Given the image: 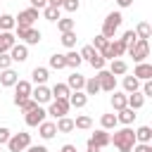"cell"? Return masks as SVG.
<instances>
[{"mask_svg": "<svg viewBox=\"0 0 152 152\" xmlns=\"http://www.w3.org/2000/svg\"><path fill=\"white\" fill-rule=\"evenodd\" d=\"M109 142H114V147L119 152H131L133 145H135V131L131 126H126L121 131H114V135H109Z\"/></svg>", "mask_w": 152, "mask_h": 152, "instance_id": "6da1fadb", "label": "cell"}, {"mask_svg": "<svg viewBox=\"0 0 152 152\" xmlns=\"http://www.w3.org/2000/svg\"><path fill=\"white\" fill-rule=\"evenodd\" d=\"M121 21H124V17H121V12H109L107 17H104V21H102V36L104 38H114V33L119 31V26H121Z\"/></svg>", "mask_w": 152, "mask_h": 152, "instance_id": "7a4b0ae2", "label": "cell"}, {"mask_svg": "<svg viewBox=\"0 0 152 152\" xmlns=\"http://www.w3.org/2000/svg\"><path fill=\"white\" fill-rule=\"evenodd\" d=\"M126 52L133 57L135 64H138V62H145V57L150 55V43H147L145 38H138L133 45H126Z\"/></svg>", "mask_w": 152, "mask_h": 152, "instance_id": "3957f363", "label": "cell"}, {"mask_svg": "<svg viewBox=\"0 0 152 152\" xmlns=\"http://www.w3.org/2000/svg\"><path fill=\"white\" fill-rule=\"evenodd\" d=\"M14 36L24 40V45H38L40 43V31L33 26H14Z\"/></svg>", "mask_w": 152, "mask_h": 152, "instance_id": "277c9868", "label": "cell"}, {"mask_svg": "<svg viewBox=\"0 0 152 152\" xmlns=\"http://www.w3.org/2000/svg\"><path fill=\"white\" fill-rule=\"evenodd\" d=\"M28 145H31V133H24V131L12 133V135H10V140H7L10 152H24Z\"/></svg>", "mask_w": 152, "mask_h": 152, "instance_id": "5b68a950", "label": "cell"}, {"mask_svg": "<svg viewBox=\"0 0 152 152\" xmlns=\"http://www.w3.org/2000/svg\"><path fill=\"white\" fill-rule=\"evenodd\" d=\"M69 100L66 97H55V100H50V109H48V114L50 116H55V119H59V116H66L69 114Z\"/></svg>", "mask_w": 152, "mask_h": 152, "instance_id": "8992f818", "label": "cell"}, {"mask_svg": "<svg viewBox=\"0 0 152 152\" xmlns=\"http://www.w3.org/2000/svg\"><path fill=\"white\" fill-rule=\"evenodd\" d=\"M95 78H97V83H100V90L114 93V88H116V76H114V74H109L107 69H100Z\"/></svg>", "mask_w": 152, "mask_h": 152, "instance_id": "52a82bcc", "label": "cell"}, {"mask_svg": "<svg viewBox=\"0 0 152 152\" xmlns=\"http://www.w3.org/2000/svg\"><path fill=\"white\" fill-rule=\"evenodd\" d=\"M45 116H48V112H45L40 104H36L31 112H26V114H24V121H26V126H38V124H43V121H45Z\"/></svg>", "mask_w": 152, "mask_h": 152, "instance_id": "ba28073f", "label": "cell"}, {"mask_svg": "<svg viewBox=\"0 0 152 152\" xmlns=\"http://www.w3.org/2000/svg\"><path fill=\"white\" fill-rule=\"evenodd\" d=\"M31 90H33V86L28 81H17L14 83V104H19L21 100L31 97Z\"/></svg>", "mask_w": 152, "mask_h": 152, "instance_id": "9c48e42d", "label": "cell"}, {"mask_svg": "<svg viewBox=\"0 0 152 152\" xmlns=\"http://www.w3.org/2000/svg\"><path fill=\"white\" fill-rule=\"evenodd\" d=\"M36 19H38V10H36V7H28V10L19 12V17H17L14 21H17V26H33Z\"/></svg>", "mask_w": 152, "mask_h": 152, "instance_id": "30bf717a", "label": "cell"}, {"mask_svg": "<svg viewBox=\"0 0 152 152\" xmlns=\"http://www.w3.org/2000/svg\"><path fill=\"white\" fill-rule=\"evenodd\" d=\"M10 57H12V62H26V59H28V45L14 43V45L10 48Z\"/></svg>", "mask_w": 152, "mask_h": 152, "instance_id": "8fae6325", "label": "cell"}, {"mask_svg": "<svg viewBox=\"0 0 152 152\" xmlns=\"http://www.w3.org/2000/svg\"><path fill=\"white\" fill-rule=\"evenodd\" d=\"M133 76H135L138 81H147V78H152V64H147V62H138L135 69H133Z\"/></svg>", "mask_w": 152, "mask_h": 152, "instance_id": "7c38bea8", "label": "cell"}, {"mask_svg": "<svg viewBox=\"0 0 152 152\" xmlns=\"http://www.w3.org/2000/svg\"><path fill=\"white\" fill-rule=\"evenodd\" d=\"M31 97H33L38 104H45V102H50V100H52V93H50V88L38 86V88H33V90H31Z\"/></svg>", "mask_w": 152, "mask_h": 152, "instance_id": "4fadbf2b", "label": "cell"}, {"mask_svg": "<svg viewBox=\"0 0 152 152\" xmlns=\"http://www.w3.org/2000/svg\"><path fill=\"white\" fill-rule=\"evenodd\" d=\"M69 104L71 107H76V109H81V107H86L88 104V95L86 93H81V90H74V93H69Z\"/></svg>", "mask_w": 152, "mask_h": 152, "instance_id": "5bb4252c", "label": "cell"}, {"mask_svg": "<svg viewBox=\"0 0 152 152\" xmlns=\"http://www.w3.org/2000/svg\"><path fill=\"white\" fill-rule=\"evenodd\" d=\"M38 133H40V138H43V140H50V138H55V133H57V126H55V121H43V124H38Z\"/></svg>", "mask_w": 152, "mask_h": 152, "instance_id": "9a60e30c", "label": "cell"}, {"mask_svg": "<svg viewBox=\"0 0 152 152\" xmlns=\"http://www.w3.org/2000/svg\"><path fill=\"white\" fill-rule=\"evenodd\" d=\"M14 43H17V36L12 31H0V52H10Z\"/></svg>", "mask_w": 152, "mask_h": 152, "instance_id": "2e32d148", "label": "cell"}, {"mask_svg": "<svg viewBox=\"0 0 152 152\" xmlns=\"http://www.w3.org/2000/svg\"><path fill=\"white\" fill-rule=\"evenodd\" d=\"M116 121H119V124H124V126H131V124L135 121V109H131V107H124V109H119V114H116Z\"/></svg>", "mask_w": 152, "mask_h": 152, "instance_id": "e0dca14e", "label": "cell"}, {"mask_svg": "<svg viewBox=\"0 0 152 152\" xmlns=\"http://www.w3.org/2000/svg\"><path fill=\"white\" fill-rule=\"evenodd\" d=\"M17 81H19V76H17V71H14V69H2V74H0V83H2L5 88L14 86Z\"/></svg>", "mask_w": 152, "mask_h": 152, "instance_id": "ac0fdd59", "label": "cell"}, {"mask_svg": "<svg viewBox=\"0 0 152 152\" xmlns=\"http://www.w3.org/2000/svg\"><path fill=\"white\" fill-rule=\"evenodd\" d=\"M109 74H114V76H124L126 71H128V64L124 62V59H112V64H109V69H107Z\"/></svg>", "mask_w": 152, "mask_h": 152, "instance_id": "d6986e66", "label": "cell"}, {"mask_svg": "<svg viewBox=\"0 0 152 152\" xmlns=\"http://www.w3.org/2000/svg\"><path fill=\"white\" fill-rule=\"evenodd\" d=\"M66 86H69V90H83V86H86V78H83L78 71H74V74L69 76Z\"/></svg>", "mask_w": 152, "mask_h": 152, "instance_id": "ffe728a7", "label": "cell"}, {"mask_svg": "<svg viewBox=\"0 0 152 152\" xmlns=\"http://www.w3.org/2000/svg\"><path fill=\"white\" fill-rule=\"evenodd\" d=\"M90 140H93L95 145H100V147H107V145H109V133H107L104 128H100V131H95V133L90 135Z\"/></svg>", "mask_w": 152, "mask_h": 152, "instance_id": "44dd1931", "label": "cell"}, {"mask_svg": "<svg viewBox=\"0 0 152 152\" xmlns=\"http://www.w3.org/2000/svg\"><path fill=\"white\" fill-rule=\"evenodd\" d=\"M31 76H33V83H36V86H45V81H48V69H45V66H36V69L31 71Z\"/></svg>", "mask_w": 152, "mask_h": 152, "instance_id": "7402d4cb", "label": "cell"}, {"mask_svg": "<svg viewBox=\"0 0 152 152\" xmlns=\"http://www.w3.org/2000/svg\"><path fill=\"white\" fill-rule=\"evenodd\" d=\"M55 126H57L59 133H69V131H74V119H69V116H59Z\"/></svg>", "mask_w": 152, "mask_h": 152, "instance_id": "603a6c76", "label": "cell"}, {"mask_svg": "<svg viewBox=\"0 0 152 152\" xmlns=\"http://www.w3.org/2000/svg\"><path fill=\"white\" fill-rule=\"evenodd\" d=\"M152 140V128L150 126H140L135 131V142H150Z\"/></svg>", "mask_w": 152, "mask_h": 152, "instance_id": "cb8c5ba5", "label": "cell"}, {"mask_svg": "<svg viewBox=\"0 0 152 152\" xmlns=\"http://www.w3.org/2000/svg\"><path fill=\"white\" fill-rule=\"evenodd\" d=\"M64 59H66V66H71V69H78V64L83 62V59H81V55H78L76 50L66 52V55H64Z\"/></svg>", "mask_w": 152, "mask_h": 152, "instance_id": "d4e9b609", "label": "cell"}, {"mask_svg": "<svg viewBox=\"0 0 152 152\" xmlns=\"http://www.w3.org/2000/svg\"><path fill=\"white\" fill-rule=\"evenodd\" d=\"M138 88H140V81L135 76H124V90L126 93H135Z\"/></svg>", "mask_w": 152, "mask_h": 152, "instance_id": "484cf974", "label": "cell"}, {"mask_svg": "<svg viewBox=\"0 0 152 152\" xmlns=\"http://www.w3.org/2000/svg\"><path fill=\"white\" fill-rule=\"evenodd\" d=\"M50 93H52V97H69V93H71V90H69V86H66V83H55Z\"/></svg>", "mask_w": 152, "mask_h": 152, "instance_id": "4316f807", "label": "cell"}, {"mask_svg": "<svg viewBox=\"0 0 152 152\" xmlns=\"http://www.w3.org/2000/svg\"><path fill=\"white\" fill-rule=\"evenodd\" d=\"M90 126H93V119H90V116H86V114H81V116H76V119H74V128L88 131Z\"/></svg>", "mask_w": 152, "mask_h": 152, "instance_id": "83f0119b", "label": "cell"}, {"mask_svg": "<svg viewBox=\"0 0 152 152\" xmlns=\"http://www.w3.org/2000/svg\"><path fill=\"white\" fill-rule=\"evenodd\" d=\"M43 17H45L48 21H57V19H59V7L45 5V7H43Z\"/></svg>", "mask_w": 152, "mask_h": 152, "instance_id": "f1b7e54d", "label": "cell"}, {"mask_svg": "<svg viewBox=\"0 0 152 152\" xmlns=\"http://www.w3.org/2000/svg\"><path fill=\"white\" fill-rule=\"evenodd\" d=\"M135 36H138V38H145V40H147V38L152 36V28H150V24H147V21H140V24L135 26Z\"/></svg>", "mask_w": 152, "mask_h": 152, "instance_id": "f546056e", "label": "cell"}, {"mask_svg": "<svg viewBox=\"0 0 152 152\" xmlns=\"http://www.w3.org/2000/svg\"><path fill=\"white\" fill-rule=\"evenodd\" d=\"M109 45H112V52H114V59H116V57H121V55L126 52V43H124L121 38H116V40H109Z\"/></svg>", "mask_w": 152, "mask_h": 152, "instance_id": "4dcf8cb0", "label": "cell"}, {"mask_svg": "<svg viewBox=\"0 0 152 152\" xmlns=\"http://www.w3.org/2000/svg\"><path fill=\"white\" fill-rule=\"evenodd\" d=\"M100 124H102V128L104 131H109V128H116V114H102V119H100Z\"/></svg>", "mask_w": 152, "mask_h": 152, "instance_id": "1f68e13d", "label": "cell"}, {"mask_svg": "<svg viewBox=\"0 0 152 152\" xmlns=\"http://www.w3.org/2000/svg\"><path fill=\"white\" fill-rule=\"evenodd\" d=\"M14 26H17V21H14L12 14H2L0 17V31H12Z\"/></svg>", "mask_w": 152, "mask_h": 152, "instance_id": "d6a6232c", "label": "cell"}, {"mask_svg": "<svg viewBox=\"0 0 152 152\" xmlns=\"http://www.w3.org/2000/svg\"><path fill=\"white\" fill-rule=\"evenodd\" d=\"M57 28H59L62 33L74 31V19H69V17H59V19H57Z\"/></svg>", "mask_w": 152, "mask_h": 152, "instance_id": "836d02e7", "label": "cell"}, {"mask_svg": "<svg viewBox=\"0 0 152 152\" xmlns=\"http://www.w3.org/2000/svg\"><path fill=\"white\" fill-rule=\"evenodd\" d=\"M83 90H86V95H97V93H100V83H97V78H88L86 86H83Z\"/></svg>", "mask_w": 152, "mask_h": 152, "instance_id": "e575fe53", "label": "cell"}, {"mask_svg": "<svg viewBox=\"0 0 152 152\" xmlns=\"http://www.w3.org/2000/svg\"><path fill=\"white\" fill-rule=\"evenodd\" d=\"M112 107H114L116 112L124 109V107H126V95H124V93H114V95H112Z\"/></svg>", "mask_w": 152, "mask_h": 152, "instance_id": "d590c367", "label": "cell"}, {"mask_svg": "<svg viewBox=\"0 0 152 152\" xmlns=\"http://www.w3.org/2000/svg\"><path fill=\"white\" fill-rule=\"evenodd\" d=\"M50 66H52V69H66L64 55H52V57H50Z\"/></svg>", "mask_w": 152, "mask_h": 152, "instance_id": "8d00e7d4", "label": "cell"}, {"mask_svg": "<svg viewBox=\"0 0 152 152\" xmlns=\"http://www.w3.org/2000/svg\"><path fill=\"white\" fill-rule=\"evenodd\" d=\"M62 45H64V48H74V45H76V33H74V31L62 33Z\"/></svg>", "mask_w": 152, "mask_h": 152, "instance_id": "74e56055", "label": "cell"}, {"mask_svg": "<svg viewBox=\"0 0 152 152\" xmlns=\"http://www.w3.org/2000/svg\"><path fill=\"white\" fill-rule=\"evenodd\" d=\"M78 55H81V59H88V62H90V59H93V57H95V55H97V50H95V48H93V45H83V48H81V52H78Z\"/></svg>", "mask_w": 152, "mask_h": 152, "instance_id": "f35d334b", "label": "cell"}, {"mask_svg": "<svg viewBox=\"0 0 152 152\" xmlns=\"http://www.w3.org/2000/svg\"><path fill=\"white\" fill-rule=\"evenodd\" d=\"M36 104H38V102H36V100H33V97H26V100H21V102H19V104H17V107H19V109H21V112H24V114H26V112H31V109H33V107H36Z\"/></svg>", "mask_w": 152, "mask_h": 152, "instance_id": "ab89813d", "label": "cell"}, {"mask_svg": "<svg viewBox=\"0 0 152 152\" xmlns=\"http://www.w3.org/2000/svg\"><path fill=\"white\" fill-rule=\"evenodd\" d=\"M107 43H109V38H104V36L100 33V36H95V38H93V43H90V45H93V48H95V50L100 52V50H102V48H104Z\"/></svg>", "mask_w": 152, "mask_h": 152, "instance_id": "60d3db41", "label": "cell"}, {"mask_svg": "<svg viewBox=\"0 0 152 152\" xmlns=\"http://www.w3.org/2000/svg\"><path fill=\"white\" fill-rule=\"evenodd\" d=\"M104 62H107V59H104V57H102V55H100V52H97V55H95V57H93V59H90V66H93V69H97V71H100V69H104Z\"/></svg>", "mask_w": 152, "mask_h": 152, "instance_id": "b9f144b4", "label": "cell"}, {"mask_svg": "<svg viewBox=\"0 0 152 152\" xmlns=\"http://www.w3.org/2000/svg\"><path fill=\"white\" fill-rule=\"evenodd\" d=\"M62 7H64L66 12H76V10L81 7V2H78V0H64V2H62Z\"/></svg>", "mask_w": 152, "mask_h": 152, "instance_id": "7bdbcfd3", "label": "cell"}, {"mask_svg": "<svg viewBox=\"0 0 152 152\" xmlns=\"http://www.w3.org/2000/svg\"><path fill=\"white\" fill-rule=\"evenodd\" d=\"M121 40H124L126 45H133V43L138 40V36H135V31H126V33L121 36Z\"/></svg>", "mask_w": 152, "mask_h": 152, "instance_id": "ee69618b", "label": "cell"}, {"mask_svg": "<svg viewBox=\"0 0 152 152\" xmlns=\"http://www.w3.org/2000/svg\"><path fill=\"white\" fill-rule=\"evenodd\" d=\"M10 64H12V57L7 52H0V71L2 69H10Z\"/></svg>", "mask_w": 152, "mask_h": 152, "instance_id": "f6af8a7d", "label": "cell"}, {"mask_svg": "<svg viewBox=\"0 0 152 152\" xmlns=\"http://www.w3.org/2000/svg\"><path fill=\"white\" fill-rule=\"evenodd\" d=\"M131 152H152V145L150 142H135Z\"/></svg>", "mask_w": 152, "mask_h": 152, "instance_id": "bcb514c9", "label": "cell"}, {"mask_svg": "<svg viewBox=\"0 0 152 152\" xmlns=\"http://www.w3.org/2000/svg\"><path fill=\"white\" fill-rule=\"evenodd\" d=\"M10 128H5V126H0V145H7V140H10Z\"/></svg>", "mask_w": 152, "mask_h": 152, "instance_id": "7dc6e473", "label": "cell"}, {"mask_svg": "<svg viewBox=\"0 0 152 152\" xmlns=\"http://www.w3.org/2000/svg\"><path fill=\"white\" fill-rule=\"evenodd\" d=\"M142 95H145V97H152V78H147V81L142 83Z\"/></svg>", "mask_w": 152, "mask_h": 152, "instance_id": "c3c4849f", "label": "cell"}, {"mask_svg": "<svg viewBox=\"0 0 152 152\" xmlns=\"http://www.w3.org/2000/svg\"><path fill=\"white\" fill-rule=\"evenodd\" d=\"M26 152H48V147L45 145H28Z\"/></svg>", "mask_w": 152, "mask_h": 152, "instance_id": "681fc988", "label": "cell"}, {"mask_svg": "<svg viewBox=\"0 0 152 152\" xmlns=\"http://www.w3.org/2000/svg\"><path fill=\"white\" fill-rule=\"evenodd\" d=\"M31 2V7H36V10H43L45 5H48V0H28Z\"/></svg>", "mask_w": 152, "mask_h": 152, "instance_id": "f907efd6", "label": "cell"}, {"mask_svg": "<svg viewBox=\"0 0 152 152\" xmlns=\"http://www.w3.org/2000/svg\"><path fill=\"white\" fill-rule=\"evenodd\" d=\"M100 150H102V147H100V145H95V142L88 138V152H100Z\"/></svg>", "mask_w": 152, "mask_h": 152, "instance_id": "816d5d0a", "label": "cell"}, {"mask_svg": "<svg viewBox=\"0 0 152 152\" xmlns=\"http://www.w3.org/2000/svg\"><path fill=\"white\" fill-rule=\"evenodd\" d=\"M116 5H119V7H131L133 0H116Z\"/></svg>", "mask_w": 152, "mask_h": 152, "instance_id": "f5cc1de1", "label": "cell"}, {"mask_svg": "<svg viewBox=\"0 0 152 152\" xmlns=\"http://www.w3.org/2000/svg\"><path fill=\"white\" fill-rule=\"evenodd\" d=\"M59 152H76V145H62Z\"/></svg>", "mask_w": 152, "mask_h": 152, "instance_id": "db71d44e", "label": "cell"}, {"mask_svg": "<svg viewBox=\"0 0 152 152\" xmlns=\"http://www.w3.org/2000/svg\"><path fill=\"white\" fill-rule=\"evenodd\" d=\"M62 2L64 0H48V5H52V7H62Z\"/></svg>", "mask_w": 152, "mask_h": 152, "instance_id": "11a10c76", "label": "cell"}, {"mask_svg": "<svg viewBox=\"0 0 152 152\" xmlns=\"http://www.w3.org/2000/svg\"><path fill=\"white\" fill-rule=\"evenodd\" d=\"M0 147H2V145H0Z\"/></svg>", "mask_w": 152, "mask_h": 152, "instance_id": "9f6ffc18", "label": "cell"}]
</instances>
